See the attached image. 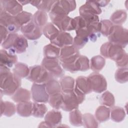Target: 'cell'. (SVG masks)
Masks as SVG:
<instances>
[{
	"mask_svg": "<svg viewBox=\"0 0 128 128\" xmlns=\"http://www.w3.org/2000/svg\"><path fill=\"white\" fill-rule=\"evenodd\" d=\"M0 96H12L21 86V79L12 72L9 68L0 65Z\"/></svg>",
	"mask_w": 128,
	"mask_h": 128,
	"instance_id": "cell-1",
	"label": "cell"
},
{
	"mask_svg": "<svg viewBox=\"0 0 128 128\" xmlns=\"http://www.w3.org/2000/svg\"><path fill=\"white\" fill-rule=\"evenodd\" d=\"M102 57L114 61L118 68H126L128 64V56L124 49L110 42L103 44L100 48Z\"/></svg>",
	"mask_w": 128,
	"mask_h": 128,
	"instance_id": "cell-2",
	"label": "cell"
},
{
	"mask_svg": "<svg viewBox=\"0 0 128 128\" xmlns=\"http://www.w3.org/2000/svg\"><path fill=\"white\" fill-rule=\"evenodd\" d=\"M2 48L8 50V52L15 54L24 52L28 48L27 39L23 36L16 33H10L6 40L1 44Z\"/></svg>",
	"mask_w": 128,
	"mask_h": 128,
	"instance_id": "cell-3",
	"label": "cell"
},
{
	"mask_svg": "<svg viewBox=\"0 0 128 128\" xmlns=\"http://www.w3.org/2000/svg\"><path fill=\"white\" fill-rule=\"evenodd\" d=\"M62 94L63 102L60 108L66 112H70L78 108L79 104L85 100V94L80 92L75 87L72 92Z\"/></svg>",
	"mask_w": 128,
	"mask_h": 128,
	"instance_id": "cell-4",
	"label": "cell"
},
{
	"mask_svg": "<svg viewBox=\"0 0 128 128\" xmlns=\"http://www.w3.org/2000/svg\"><path fill=\"white\" fill-rule=\"evenodd\" d=\"M102 12L100 8L95 1H86L79 8L80 16L88 22H99L100 19L98 15Z\"/></svg>",
	"mask_w": 128,
	"mask_h": 128,
	"instance_id": "cell-5",
	"label": "cell"
},
{
	"mask_svg": "<svg viewBox=\"0 0 128 128\" xmlns=\"http://www.w3.org/2000/svg\"><path fill=\"white\" fill-rule=\"evenodd\" d=\"M27 80L34 83L46 84L54 78L42 65H36L30 67V72Z\"/></svg>",
	"mask_w": 128,
	"mask_h": 128,
	"instance_id": "cell-6",
	"label": "cell"
},
{
	"mask_svg": "<svg viewBox=\"0 0 128 128\" xmlns=\"http://www.w3.org/2000/svg\"><path fill=\"white\" fill-rule=\"evenodd\" d=\"M52 22L60 30L68 32L76 29L74 18H71L66 14H54L49 13Z\"/></svg>",
	"mask_w": 128,
	"mask_h": 128,
	"instance_id": "cell-7",
	"label": "cell"
},
{
	"mask_svg": "<svg viewBox=\"0 0 128 128\" xmlns=\"http://www.w3.org/2000/svg\"><path fill=\"white\" fill-rule=\"evenodd\" d=\"M108 38L109 42L124 48L128 43V30L122 26L114 25L112 32Z\"/></svg>",
	"mask_w": 128,
	"mask_h": 128,
	"instance_id": "cell-8",
	"label": "cell"
},
{
	"mask_svg": "<svg viewBox=\"0 0 128 128\" xmlns=\"http://www.w3.org/2000/svg\"><path fill=\"white\" fill-rule=\"evenodd\" d=\"M0 24L7 28L10 33H16L21 26L17 22L15 16L5 12L0 6Z\"/></svg>",
	"mask_w": 128,
	"mask_h": 128,
	"instance_id": "cell-9",
	"label": "cell"
},
{
	"mask_svg": "<svg viewBox=\"0 0 128 128\" xmlns=\"http://www.w3.org/2000/svg\"><path fill=\"white\" fill-rule=\"evenodd\" d=\"M41 65L54 78H62L64 75L58 59H50L44 58Z\"/></svg>",
	"mask_w": 128,
	"mask_h": 128,
	"instance_id": "cell-10",
	"label": "cell"
},
{
	"mask_svg": "<svg viewBox=\"0 0 128 128\" xmlns=\"http://www.w3.org/2000/svg\"><path fill=\"white\" fill-rule=\"evenodd\" d=\"M30 92L34 102L46 103L48 102L50 96L46 92L45 84L34 83L31 87Z\"/></svg>",
	"mask_w": 128,
	"mask_h": 128,
	"instance_id": "cell-11",
	"label": "cell"
},
{
	"mask_svg": "<svg viewBox=\"0 0 128 128\" xmlns=\"http://www.w3.org/2000/svg\"><path fill=\"white\" fill-rule=\"evenodd\" d=\"M92 90L95 92L101 93L107 88V82L106 78L98 72H94L88 76Z\"/></svg>",
	"mask_w": 128,
	"mask_h": 128,
	"instance_id": "cell-12",
	"label": "cell"
},
{
	"mask_svg": "<svg viewBox=\"0 0 128 128\" xmlns=\"http://www.w3.org/2000/svg\"><path fill=\"white\" fill-rule=\"evenodd\" d=\"M42 28L36 26L32 20L20 28L22 35L29 40H36L42 36Z\"/></svg>",
	"mask_w": 128,
	"mask_h": 128,
	"instance_id": "cell-13",
	"label": "cell"
},
{
	"mask_svg": "<svg viewBox=\"0 0 128 128\" xmlns=\"http://www.w3.org/2000/svg\"><path fill=\"white\" fill-rule=\"evenodd\" d=\"M0 6L5 12L14 16L23 11L22 6L18 0H0Z\"/></svg>",
	"mask_w": 128,
	"mask_h": 128,
	"instance_id": "cell-14",
	"label": "cell"
},
{
	"mask_svg": "<svg viewBox=\"0 0 128 128\" xmlns=\"http://www.w3.org/2000/svg\"><path fill=\"white\" fill-rule=\"evenodd\" d=\"M73 40V38L70 33L60 31L56 37L50 41V43L61 48L64 46L72 45Z\"/></svg>",
	"mask_w": 128,
	"mask_h": 128,
	"instance_id": "cell-15",
	"label": "cell"
},
{
	"mask_svg": "<svg viewBox=\"0 0 128 128\" xmlns=\"http://www.w3.org/2000/svg\"><path fill=\"white\" fill-rule=\"evenodd\" d=\"M17 61L18 57L15 54L8 52L4 49L0 50V65L10 68L17 63Z\"/></svg>",
	"mask_w": 128,
	"mask_h": 128,
	"instance_id": "cell-16",
	"label": "cell"
},
{
	"mask_svg": "<svg viewBox=\"0 0 128 128\" xmlns=\"http://www.w3.org/2000/svg\"><path fill=\"white\" fill-rule=\"evenodd\" d=\"M75 88L85 95L92 92L89 79L82 76H78L75 80Z\"/></svg>",
	"mask_w": 128,
	"mask_h": 128,
	"instance_id": "cell-17",
	"label": "cell"
},
{
	"mask_svg": "<svg viewBox=\"0 0 128 128\" xmlns=\"http://www.w3.org/2000/svg\"><path fill=\"white\" fill-rule=\"evenodd\" d=\"M62 115L60 112L54 110L48 112L45 116L44 120L46 121L52 128L58 127L60 124Z\"/></svg>",
	"mask_w": 128,
	"mask_h": 128,
	"instance_id": "cell-18",
	"label": "cell"
},
{
	"mask_svg": "<svg viewBox=\"0 0 128 128\" xmlns=\"http://www.w3.org/2000/svg\"><path fill=\"white\" fill-rule=\"evenodd\" d=\"M76 36L74 38L72 45L77 49H81L88 42L89 38L88 32L84 30H76Z\"/></svg>",
	"mask_w": 128,
	"mask_h": 128,
	"instance_id": "cell-19",
	"label": "cell"
},
{
	"mask_svg": "<svg viewBox=\"0 0 128 128\" xmlns=\"http://www.w3.org/2000/svg\"><path fill=\"white\" fill-rule=\"evenodd\" d=\"M79 54V50L75 46L73 45L68 46L60 48L58 60L60 62H62L70 59Z\"/></svg>",
	"mask_w": 128,
	"mask_h": 128,
	"instance_id": "cell-20",
	"label": "cell"
},
{
	"mask_svg": "<svg viewBox=\"0 0 128 128\" xmlns=\"http://www.w3.org/2000/svg\"><path fill=\"white\" fill-rule=\"evenodd\" d=\"M60 52V48L50 44L44 47L43 54L44 58L50 59H58Z\"/></svg>",
	"mask_w": 128,
	"mask_h": 128,
	"instance_id": "cell-21",
	"label": "cell"
},
{
	"mask_svg": "<svg viewBox=\"0 0 128 128\" xmlns=\"http://www.w3.org/2000/svg\"><path fill=\"white\" fill-rule=\"evenodd\" d=\"M32 104L30 101H26L18 103L16 107V112L22 117H28L32 115Z\"/></svg>",
	"mask_w": 128,
	"mask_h": 128,
	"instance_id": "cell-22",
	"label": "cell"
},
{
	"mask_svg": "<svg viewBox=\"0 0 128 128\" xmlns=\"http://www.w3.org/2000/svg\"><path fill=\"white\" fill-rule=\"evenodd\" d=\"M60 85L62 93H70L73 92L75 87V80L70 76H64L61 78Z\"/></svg>",
	"mask_w": 128,
	"mask_h": 128,
	"instance_id": "cell-23",
	"label": "cell"
},
{
	"mask_svg": "<svg viewBox=\"0 0 128 128\" xmlns=\"http://www.w3.org/2000/svg\"><path fill=\"white\" fill-rule=\"evenodd\" d=\"M31 98V92L28 90L20 88L12 96V100L16 103L30 101Z\"/></svg>",
	"mask_w": 128,
	"mask_h": 128,
	"instance_id": "cell-24",
	"label": "cell"
},
{
	"mask_svg": "<svg viewBox=\"0 0 128 128\" xmlns=\"http://www.w3.org/2000/svg\"><path fill=\"white\" fill-rule=\"evenodd\" d=\"M16 112V107L14 103L0 100V116L4 115L10 117L13 116Z\"/></svg>",
	"mask_w": 128,
	"mask_h": 128,
	"instance_id": "cell-25",
	"label": "cell"
},
{
	"mask_svg": "<svg viewBox=\"0 0 128 128\" xmlns=\"http://www.w3.org/2000/svg\"><path fill=\"white\" fill-rule=\"evenodd\" d=\"M42 34L48 38L50 42L54 40L58 35L60 30L52 23L48 22L42 29Z\"/></svg>",
	"mask_w": 128,
	"mask_h": 128,
	"instance_id": "cell-26",
	"label": "cell"
},
{
	"mask_svg": "<svg viewBox=\"0 0 128 128\" xmlns=\"http://www.w3.org/2000/svg\"><path fill=\"white\" fill-rule=\"evenodd\" d=\"M48 20L47 12L38 10L32 15V20L36 26L42 28L48 23Z\"/></svg>",
	"mask_w": 128,
	"mask_h": 128,
	"instance_id": "cell-27",
	"label": "cell"
},
{
	"mask_svg": "<svg viewBox=\"0 0 128 128\" xmlns=\"http://www.w3.org/2000/svg\"><path fill=\"white\" fill-rule=\"evenodd\" d=\"M94 116L99 122H103L109 120L110 109L104 105L99 106L95 112Z\"/></svg>",
	"mask_w": 128,
	"mask_h": 128,
	"instance_id": "cell-28",
	"label": "cell"
},
{
	"mask_svg": "<svg viewBox=\"0 0 128 128\" xmlns=\"http://www.w3.org/2000/svg\"><path fill=\"white\" fill-rule=\"evenodd\" d=\"M106 60L102 56L97 55L92 57L90 60V69L94 72H99L104 66Z\"/></svg>",
	"mask_w": 128,
	"mask_h": 128,
	"instance_id": "cell-29",
	"label": "cell"
},
{
	"mask_svg": "<svg viewBox=\"0 0 128 128\" xmlns=\"http://www.w3.org/2000/svg\"><path fill=\"white\" fill-rule=\"evenodd\" d=\"M127 18L126 12L124 10H118L115 11L110 16V20L114 25L121 26Z\"/></svg>",
	"mask_w": 128,
	"mask_h": 128,
	"instance_id": "cell-30",
	"label": "cell"
},
{
	"mask_svg": "<svg viewBox=\"0 0 128 128\" xmlns=\"http://www.w3.org/2000/svg\"><path fill=\"white\" fill-rule=\"evenodd\" d=\"M13 74L20 79L27 77L30 72V68L22 62H17L13 68Z\"/></svg>",
	"mask_w": 128,
	"mask_h": 128,
	"instance_id": "cell-31",
	"label": "cell"
},
{
	"mask_svg": "<svg viewBox=\"0 0 128 128\" xmlns=\"http://www.w3.org/2000/svg\"><path fill=\"white\" fill-rule=\"evenodd\" d=\"M74 68L76 72L78 71L84 72L90 68V60L88 57L84 55H80L74 64Z\"/></svg>",
	"mask_w": 128,
	"mask_h": 128,
	"instance_id": "cell-32",
	"label": "cell"
},
{
	"mask_svg": "<svg viewBox=\"0 0 128 128\" xmlns=\"http://www.w3.org/2000/svg\"><path fill=\"white\" fill-rule=\"evenodd\" d=\"M111 120L116 122H122L125 118L126 114L124 109L120 106H112L110 110Z\"/></svg>",
	"mask_w": 128,
	"mask_h": 128,
	"instance_id": "cell-33",
	"label": "cell"
},
{
	"mask_svg": "<svg viewBox=\"0 0 128 128\" xmlns=\"http://www.w3.org/2000/svg\"><path fill=\"white\" fill-rule=\"evenodd\" d=\"M54 2L55 0H30V4L38 10L50 12Z\"/></svg>",
	"mask_w": 128,
	"mask_h": 128,
	"instance_id": "cell-34",
	"label": "cell"
},
{
	"mask_svg": "<svg viewBox=\"0 0 128 128\" xmlns=\"http://www.w3.org/2000/svg\"><path fill=\"white\" fill-rule=\"evenodd\" d=\"M114 24L108 20L100 21V33L104 36H108L112 32Z\"/></svg>",
	"mask_w": 128,
	"mask_h": 128,
	"instance_id": "cell-35",
	"label": "cell"
},
{
	"mask_svg": "<svg viewBox=\"0 0 128 128\" xmlns=\"http://www.w3.org/2000/svg\"><path fill=\"white\" fill-rule=\"evenodd\" d=\"M46 90L49 96L62 92L60 84L55 78L52 79L46 84Z\"/></svg>",
	"mask_w": 128,
	"mask_h": 128,
	"instance_id": "cell-36",
	"label": "cell"
},
{
	"mask_svg": "<svg viewBox=\"0 0 128 128\" xmlns=\"http://www.w3.org/2000/svg\"><path fill=\"white\" fill-rule=\"evenodd\" d=\"M70 112L69 120L70 124L76 126H82V114L80 112L77 108Z\"/></svg>",
	"mask_w": 128,
	"mask_h": 128,
	"instance_id": "cell-37",
	"label": "cell"
},
{
	"mask_svg": "<svg viewBox=\"0 0 128 128\" xmlns=\"http://www.w3.org/2000/svg\"><path fill=\"white\" fill-rule=\"evenodd\" d=\"M48 108L44 103L34 102L32 104V115L36 118H43L46 113Z\"/></svg>",
	"mask_w": 128,
	"mask_h": 128,
	"instance_id": "cell-38",
	"label": "cell"
},
{
	"mask_svg": "<svg viewBox=\"0 0 128 128\" xmlns=\"http://www.w3.org/2000/svg\"><path fill=\"white\" fill-rule=\"evenodd\" d=\"M100 102L107 107H112L115 104L114 97L110 92L106 91L104 92L100 98Z\"/></svg>",
	"mask_w": 128,
	"mask_h": 128,
	"instance_id": "cell-39",
	"label": "cell"
},
{
	"mask_svg": "<svg viewBox=\"0 0 128 128\" xmlns=\"http://www.w3.org/2000/svg\"><path fill=\"white\" fill-rule=\"evenodd\" d=\"M82 122L85 128H95L98 127V122L95 116L90 113H86L82 115Z\"/></svg>",
	"mask_w": 128,
	"mask_h": 128,
	"instance_id": "cell-40",
	"label": "cell"
},
{
	"mask_svg": "<svg viewBox=\"0 0 128 128\" xmlns=\"http://www.w3.org/2000/svg\"><path fill=\"white\" fill-rule=\"evenodd\" d=\"M63 102V95L62 92L50 96L48 103L50 105L56 110L60 108Z\"/></svg>",
	"mask_w": 128,
	"mask_h": 128,
	"instance_id": "cell-41",
	"label": "cell"
},
{
	"mask_svg": "<svg viewBox=\"0 0 128 128\" xmlns=\"http://www.w3.org/2000/svg\"><path fill=\"white\" fill-rule=\"evenodd\" d=\"M115 80L118 82L124 84L128 80V69L126 68H119L114 74Z\"/></svg>",
	"mask_w": 128,
	"mask_h": 128,
	"instance_id": "cell-42",
	"label": "cell"
},
{
	"mask_svg": "<svg viewBox=\"0 0 128 128\" xmlns=\"http://www.w3.org/2000/svg\"><path fill=\"white\" fill-rule=\"evenodd\" d=\"M32 15L33 14L30 12L26 11H22L16 16L15 17L20 26H22L32 21Z\"/></svg>",
	"mask_w": 128,
	"mask_h": 128,
	"instance_id": "cell-43",
	"label": "cell"
},
{
	"mask_svg": "<svg viewBox=\"0 0 128 128\" xmlns=\"http://www.w3.org/2000/svg\"><path fill=\"white\" fill-rule=\"evenodd\" d=\"M58 5L68 15L70 12L74 10L76 6L74 0H57Z\"/></svg>",
	"mask_w": 128,
	"mask_h": 128,
	"instance_id": "cell-44",
	"label": "cell"
},
{
	"mask_svg": "<svg viewBox=\"0 0 128 128\" xmlns=\"http://www.w3.org/2000/svg\"><path fill=\"white\" fill-rule=\"evenodd\" d=\"M0 43L2 44L8 38L10 34L8 30L4 26L0 24Z\"/></svg>",
	"mask_w": 128,
	"mask_h": 128,
	"instance_id": "cell-45",
	"label": "cell"
},
{
	"mask_svg": "<svg viewBox=\"0 0 128 128\" xmlns=\"http://www.w3.org/2000/svg\"><path fill=\"white\" fill-rule=\"evenodd\" d=\"M95 2L100 7L105 6H107L108 4V3L110 2V0H99V1H95Z\"/></svg>",
	"mask_w": 128,
	"mask_h": 128,
	"instance_id": "cell-46",
	"label": "cell"
},
{
	"mask_svg": "<svg viewBox=\"0 0 128 128\" xmlns=\"http://www.w3.org/2000/svg\"><path fill=\"white\" fill-rule=\"evenodd\" d=\"M44 128V127H46V128H52L51 126L46 122V121H44V122H41L40 123L38 126V128Z\"/></svg>",
	"mask_w": 128,
	"mask_h": 128,
	"instance_id": "cell-47",
	"label": "cell"
},
{
	"mask_svg": "<svg viewBox=\"0 0 128 128\" xmlns=\"http://www.w3.org/2000/svg\"><path fill=\"white\" fill-rule=\"evenodd\" d=\"M22 6H24V5H26L28 4H30V0H20V1H18Z\"/></svg>",
	"mask_w": 128,
	"mask_h": 128,
	"instance_id": "cell-48",
	"label": "cell"
}]
</instances>
